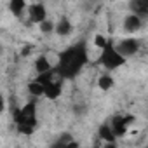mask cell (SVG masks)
Returning <instances> with one entry per match:
<instances>
[{
	"instance_id": "cell-15",
	"label": "cell",
	"mask_w": 148,
	"mask_h": 148,
	"mask_svg": "<svg viewBox=\"0 0 148 148\" xmlns=\"http://www.w3.org/2000/svg\"><path fill=\"white\" fill-rule=\"evenodd\" d=\"M113 84H115V80H113L112 75H101V77L98 79V87H99L101 91H108V89H112Z\"/></svg>"
},
{
	"instance_id": "cell-20",
	"label": "cell",
	"mask_w": 148,
	"mask_h": 148,
	"mask_svg": "<svg viewBox=\"0 0 148 148\" xmlns=\"http://www.w3.org/2000/svg\"><path fill=\"white\" fill-rule=\"evenodd\" d=\"M103 148H117V145H115V143H105Z\"/></svg>"
},
{
	"instance_id": "cell-10",
	"label": "cell",
	"mask_w": 148,
	"mask_h": 148,
	"mask_svg": "<svg viewBox=\"0 0 148 148\" xmlns=\"http://www.w3.org/2000/svg\"><path fill=\"white\" fill-rule=\"evenodd\" d=\"M129 7H131L132 14H136V16L148 14V0H132Z\"/></svg>"
},
{
	"instance_id": "cell-17",
	"label": "cell",
	"mask_w": 148,
	"mask_h": 148,
	"mask_svg": "<svg viewBox=\"0 0 148 148\" xmlns=\"http://www.w3.org/2000/svg\"><path fill=\"white\" fill-rule=\"evenodd\" d=\"M108 44H110V40H106L103 35H99V33H98V35H94V45H98L101 51H103V49H105Z\"/></svg>"
},
{
	"instance_id": "cell-16",
	"label": "cell",
	"mask_w": 148,
	"mask_h": 148,
	"mask_svg": "<svg viewBox=\"0 0 148 148\" xmlns=\"http://www.w3.org/2000/svg\"><path fill=\"white\" fill-rule=\"evenodd\" d=\"M28 5L25 4V2H21V0H14V2H11L9 4V9L12 11V14H16V16H21L23 14V11L26 9Z\"/></svg>"
},
{
	"instance_id": "cell-3",
	"label": "cell",
	"mask_w": 148,
	"mask_h": 148,
	"mask_svg": "<svg viewBox=\"0 0 148 148\" xmlns=\"http://www.w3.org/2000/svg\"><path fill=\"white\" fill-rule=\"evenodd\" d=\"M99 64H103L106 70H115V68H119V66L125 64V58L117 51V47L112 44V40H110V44L101 51Z\"/></svg>"
},
{
	"instance_id": "cell-19",
	"label": "cell",
	"mask_w": 148,
	"mask_h": 148,
	"mask_svg": "<svg viewBox=\"0 0 148 148\" xmlns=\"http://www.w3.org/2000/svg\"><path fill=\"white\" fill-rule=\"evenodd\" d=\"M30 52H32V47H30V45H26V47L21 51V56H26V54H30Z\"/></svg>"
},
{
	"instance_id": "cell-12",
	"label": "cell",
	"mask_w": 148,
	"mask_h": 148,
	"mask_svg": "<svg viewBox=\"0 0 148 148\" xmlns=\"http://www.w3.org/2000/svg\"><path fill=\"white\" fill-rule=\"evenodd\" d=\"M35 70H37L38 75H44V73H47V71L52 70V66H51L47 56H38V58H37V61H35Z\"/></svg>"
},
{
	"instance_id": "cell-8",
	"label": "cell",
	"mask_w": 148,
	"mask_h": 148,
	"mask_svg": "<svg viewBox=\"0 0 148 148\" xmlns=\"http://www.w3.org/2000/svg\"><path fill=\"white\" fill-rule=\"evenodd\" d=\"M51 148H79V143L73 139V136H71V134L64 132V134H61V136L52 143V146H51Z\"/></svg>"
},
{
	"instance_id": "cell-6",
	"label": "cell",
	"mask_w": 148,
	"mask_h": 148,
	"mask_svg": "<svg viewBox=\"0 0 148 148\" xmlns=\"http://www.w3.org/2000/svg\"><path fill=\"white\" fill-rule=\"evenodd\" d=\"M115 47H117V51H119L124 58H129V56H134V54L139 51V40H138V38H124V40H120Z\"/></svg>"
},
{
	"instance_id": "cell-7",
	"label": "cell",
	"mask_w": 148,
	"mask_h": 148,
	"mask_svg": "<svg viewBox=\"0 0 148 148\" xmlns=\"http://www.w3.org/2000/svg\"><path fill=\"white\" fill-rule=\"evenodd\" d=\"M141 26H143L141 16H136V14L125 16V19H124V30H125L127 33H134V32L141 30Z\"/></svg>"
},
{
	"instance_id": "cell-11",
	"label": "cell",
	"mask_w": 148,
	"mask_h": 148,
	"mask_svg": "<svg viewBox=\"0 0 148 148\" xmlns=\"http://www.w3.org/2000/svg\"><path fill=\"white\" fill-rule=\"evenodd\" d=\"M59 37H66V35H70L71 33V23H70V19L68 18H61L59 21H58V25H56V30H54Z\"/></svg>"
},
{
	"instance_id": "cell-14",
	"label": "cell",
	"mask_w": 148,
	"mask_h": 148,
	"mask_svg": "<svg viewBox=\"0 0 148 148\" xmlns=\"http://www.w3.org/2000/svg\"><path fill=\"white\" fill-rule=\"evenodd\" d=\"M28 92H30L33 98H38V96H44V94H45V89H44V86H42L38 80H32V82L28 84Z\"/></svg>"
},
{
	"instance_id": "cell-18",
	"label": "cell",
	"mask_w": 148,
	"mask_h": 148,
	"mask_svg": "<svg viewBox=\"0 0 148 148\" xmlns=\"http://www.w3.org/2000/svg\"><path fill=\"white\" fill-rule=\"evenodd\" d=\"M52 30H56V26H54L51 21H44V23L40 25V32H44V33H51Z\"/></svg>"
},
{
	"instance_id": "cell-5",
	"label": "cell",
	"mask_w": 148,
	"mask_h": 148,
	"mask_svg": "<svg viewBox=\"0 0 148 148\" xmlns=\"http://www.w3.org/2000/svg\"><path fill=\"white\" fill-rule=\"evenodd\" d=\"M28 18H30V23H35V25H42L44 21H47V9L44 4H32L28 5Z\"/></svg>"
},
{
	"instance_id": "cell-13",
	"label": "cell",
	"mask_w": 148,
	"mask_h": 148,
	"mask_svg": "<svg viewBox=\"0 0 148 148\" xmlns=\"http://www.w3.org/2000/svg\"><path fill=\"white\" fill-rule=\"evenodd\" d=\"M99 138H101L105 143H115V139H117V136L113 134L110 124H105V125L99 127Z\"/></svg>"
},
{
	"instance_id": "cell-9",
	"label": "cell",
	"mask_w": 148,
	"mask_h": 148,
	"mask_svg": "<svg viewBox=\"0 0 148 148\" xmlns=\"http://www.w3.org/2000/svg\"><path fill=\"white\" fill-rule=\"evenodd\" d=\"M44 89H45V94H44L45 98H49V99H56V98H59L61 92H63L61 79H58V80H54V82H51V84H45Z\"/></svg>"
},
{
	"instance_id": "cell-2",
	"label": "cell",
	"mask_w": 148,
	"mask_h": 148,
	"mask_svg": "<svg viewBox=\"0 0 148 148\" xmlns=\"http://www.w3.org/2000/svg\"><path fill=\"white\" fill-rule=\"evenodd\" d=\"M14 122H16L19 134H25V136L33 134V131L37 129V103H35V99L28 101L26 105H23L19 110L14 112Z\"/></svg>"
},
{
	"instance_id": "cell-4",
	"label": "cell",
	"mask_w": 148,
	"mask_h": 148,
	"mask_svg": "<svg viewBox=\"0 0 148 148\" xmlns=\"http://www.w3.org/2000/svg\"><path fill=\"white\" fill-rule=\"evenodd\" d=\"M132 122H134L132 115H115L112 119V122H110V127H112V131H113V134L117 138H122L127 132V129H129V125Z\"/></svg>"
},
{
	"instance_id": "cell-1",
	"label": "cell",
	"mask_w": 148,
	"mask_h": 148,
	"mask_svg": "<svg viewBox=\"0 0 148 148\" xmlns=\"http://www.w3.org/2000/svg\"><path fill=\"white\" fill-rule=\"evenodd\" d=\"M87 63V47L86 44H75L66 47L59 58H58V64H56V73L61 79H73L77 77L80 70L86 66Z\"/></svg>"
},
{
	"instance_id": "cell-21",
	"label": "cell",
	"mask_w": 148,
	"mask_h": 148,
	"mask_svg": "<svg viewBox=\"0 0 148 148\" xmlns=\"http://www.w3.org/2000/svg\"><path fill=\"white\" fill-rule=\"evenodd\" d=\"M146 148H148V146H146Z\"/></svg>"
}]
</instances>
